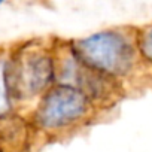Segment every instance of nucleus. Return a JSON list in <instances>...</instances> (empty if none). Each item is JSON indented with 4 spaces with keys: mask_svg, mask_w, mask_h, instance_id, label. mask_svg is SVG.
Instances as JSON below:
<instances>
[{
    "mask_svg": "<svg viewBox=\"0 0 152 152\" xmlns=\"http://www.w3.org/2000/svg\"><path fill=\"white\" fill-rule=\"evenodd\" d=\"M70 54L81 66L107 79L127 76L136 61L131 37L119 30H103L75 40Z\"/></svg>",
    "mask_w": 152,
    "mask_h": 152,
    "instance_id": "f257e3e1",
    "label": "nucleus"
},
{
    "mask_svg": "<svg viewBox=\"0 0 152 152\" xmlns=\"http://www.w3.org/2000/svg\"><path fill=\"white\" fill-rule=\"evenodd\" d=\"M91 107V99L79 88L54 84L40 99L34 122L39 128L55 131L82 121Z\"/></svg>",
    "mask_w": 152,
    "mask_h": 152,
    "instance_id": "f03ea898",
    "label": "nucleus"
},
{
    "mask_svg": "<svg viewBox=\"0 0 152 152\" xmlns=\"http://www.w3.org/2000/svg\"><path fill=\"white\" fill-rule=\"evenodd\" d=\"M55 64L46 51L33 49L21 58L9 60V81L14 99L45 94L54 84Z\"/></svg>",
    "mask_w": 152,
    "mask_h": 152,
    "instance_id": "7ed1b4c3",
    "label": "nucleus"
},
{
    "mask_svg": "<svg viewBox=\"0 0 152 152\" xmlns=\"http://www.w3.org/2000/svg\"><path fill=\"white\" fill-rule=\"evenodd\" d=\"M14 106V94L9 81V60L0 55V118L6 116Z\"/></svg>",
    "mask_w": 152,
    "mask_h": 152,
    "instance_id": "20e7f679",
    "label": "nucleus"
},
{
    "mask_svg": "<svg viewBox=\"0 0 152 152\" xmlns=\"http://www.w3.org/2000/svg\"><path fill=\"white\" fill-rule=\"evenodd\" d=\"M137 46H139L142 57L145 60H148L149 63H152V26L148 27L143 31V34L139 37Z\"/></svg>",
    "mask_w": 152,
    "mask_h": 152,
    "instance_id": "39448f33",
    "label": "nucleus"
},
{
    "mask_svg": "<svg viewBox=\"0 0 152 152\" xmlns=\"http://www.w3.org/2000/svg\"><path fill=\"white\" fill-rule=\"evenodd\" d=\"M2 3H3V2H0V6H2Z\"/></svg>",
    "mask_w": 152,
    "mask_h": 152,
    "instance_id": "423d86ee",
    "label": "nucleus"
}]
</instances>
